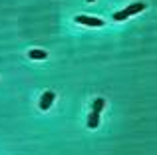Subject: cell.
<instances>
[{
	"label": "cell",
	"instance_id": "obj_1",
	"mask_svg": "<svg viewBox=\"0 0 157 155\" xmlns=\"http://www.w3.org/2000/svg\"><path fill=\"white\" fill-rule=\"evenodd\" d=\"M76 22L78 24H84V26H92V28L104 26V20H101V18H96V16H86V14L76 16Z\"/></svg>",
	"mask_w": 157,
	"mask_h": 155
},
{
	"label": "cell",
	"instance_id": "obj_2",
	"mask_svg": "<svg viewBox=\"0 0 157 155\" xmlns=\"http://www.w3.org/2000/svg\"><path fill=\"white\" fill-rule=\"evenodd\" d=\"M54 100H56V93H54V92H44L42 97H40V109H42V112L50 109V105L54 104Z\"/></svg>",
	"mask_w": 157,
	"mask_h": 155
},
{
	"label": "cell",
	"instance_id": "obj_3",
	"mask_svg": "<svg viewBox=\"0 0 157 155\" xmlns=\"http://www.w3.org/2000/svg\"><path fill=\"white\" fill-rule=\"evenodd\" d=\"M141 10H145V4H143V2H133V4H129V6H127L123 12H125L127 18H129V16L137 14V12H141Z\"/></svg>",
	"mask_w": 157,
	"mask_h": 155
},
{
	"label": "cell",
	"instance_id": "obj_4",
	"mask_svg": "<svg viewBox=\"0 0 157 155\" xmlns=\"http://www.w3.org/2000/svg\"><path fill=\"white\" fill-rule=\"evenodd\" d=\"M98 125H100V113L92 112V113L88 115V127H90V129H96Z\"/></svg>",
	"mask_w": 157,
	"mask_h": 155
},
{
	"label": "cell",
	"instance_id": "obj_5",
	"mask_svg": "<svg viewBox=\"0 0 157 155\" xmlns=\"http://www.w3.org/2000/svg\"><path fill=\"white\" fill-rule=\"evenodd\" d=\"M28 58H32V60H46L48 54H46L44 50H38V48H34V50L28 52Z\"/></svg>",
	"mask_w": 157,
	"mask_h": 155
},
{
	"label": "cell",
	"instance_id": "obj_6",
	"mask_svg": "<svg viewBox=\"0 0 157 155\" xmlns=\"http://www.w3.org/2000/svg\"><path fill=\"white\" fill-rule=\"evenodd\" d=\"M104 105H105V100H104V97H98V100L94 101V108H92V112H96V113H101Z\"/></svg>",
	"mask_w": 157,
	"mask_h": 155
},
{
	"label": "cell",
	"instance_id": "obj_7",
	"mask_svg": "<svg viewBox=\"0 0 157 155\" xmlns=\"http://www.w3.org/2000/svg\"><path fill=\"white\" fill-rule=\"evenodd\" d=\"M113 20H117V22H121V20H127V14L123 10H119V12H115L113 14Z\"/></svg>",
	"mask_w": 157,
	"mask_h": 155
},
{
	"label": "cell",
	"instance_id": "obj_8",
	"mask_svg": "<svg viewBox=\"0 0 157 155\" xmlns=\"http://www.w3.org/2000/svg\"><path fill=\"white\" fill-rule=\"evenodd\" d=\"M88 2H94V0H88Z\"/></svg>",
	"mask_w": 157,
	"mask_h": 155
}]
</instances>
